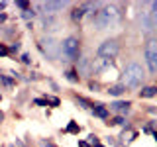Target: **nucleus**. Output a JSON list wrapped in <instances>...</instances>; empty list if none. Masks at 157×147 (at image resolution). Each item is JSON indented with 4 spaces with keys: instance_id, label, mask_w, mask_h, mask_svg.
I'll return each instance as SVG.
<instances>
[{
    "instance_id": "nucleus-1",
    "label": "nucleus",
    "mask_w": 157,
    "mask_h": 147,
    "mask_svg": "<svg viewBox=\"0 0 157 147\" xmlns=\"http://www.w3.org/2000/svg\"><path fill=\"white\" fill-rule=\"evenodd\" d=\"M120 20V10H118L114 4L110 6H104L100 10H96L94 18H92V24L98 28V29H106V28H112L114 24H118Z\"/></svg>"
},
{
    "instance_id": "nucleus-2",
    "label": "nucleus",
    "mask_w": 157,
    "mask_h": 147,
    "mask_svg": "<svg viewBox=\"0 0 157 147\" xmlns=\"http://www.w3.org/2000/svg\"><path fill=\"white\" fill-rule=\"evenodd\" d=\"M144 69H141L140 63H128L124 73H122V85L124 86H130V88H136L144 82Z\"/></svg>"
},
{
    "instance_id": "nucleus-3",
    "label": "nucleus",
    "mask_w": 157,
    "mask_h": 147,
    "mask_svg": "<svg viewBox=\"0 0 157 147\" xmlns=\"http://www.w3.org/2000/svg\"><path fill=\"white\" fill-rule=\"evenodd\" d=\"M61 53L67 57V61H77L81 53V41L75 36H69L61 41Z\"/></svg>"
},
{
    "instance_id": "nucleus-4",
    "label": "nucleus",
    "mask_w": 157,
    "mask_h": 147,
    "mask_svg": "<svg viewBox=\"0 0 157 147\" xmlns=\"http://www.w3.org/2000/svg\"><path fill=\"white\" fill-rule=\"evenodd\" d=\"M144 57H145V63H147V69L149 73H157V39H147L145 47H144Z\"/></svg>"
},
{
    "instance_id": "nucleus-5",
    "label": "nucleus",
    "mask_w": 157,
    "mask_h": 147,
    "mask_svg": "<svg viewBox=\"0 0 157 147\" xmlns=\"http://www.w3.org/2000/svg\"><path fill=\"white\" fill-rule=\"evenodd\" d=\"M118 53H120V43L116 41V39H106V41H102L100 45H98V57L100 59H114Z\"/></svg>"
},
{
    "instance_id": "nucleus-6",
    "label": "nucleus",
    "mask_w": 157,
    "mask_h": 147,
    "mask_svg": "<svg viewBox=\"0 0 157 147\" xmlns=\"http://www.w3.org/2000/svg\"><path fill=\"white\" fill-rule=\"evenodd\" d=\"M39 49L47 55V59L55 61L59 57V51H61V43H57L55 39H51V37H43V39H39Z\"/></svg>"
},
{
    "instance_id": "nucleus-7",
    "label": "nucleus",
    "mask_w": 157,
    "mask_h": 147,
    "mask_svg": "<svg viewBox=\"0 0 157 147\" xmlns=\"http://www.w3.org/2000/svg\"><path fill=\"white\" fill-rule=\"evenodd\" d=\"M140 28L144 33H149L153 29V20H151V12L149 10H141L140 12Z\"/></svg>"
},
{
    "instance_id": "nucleus-8",
    "label": "nucleus",
    "mask_w": 157,
    "mask_h": 147,
    "mask_svg": "<svg viewBox=\"0 0 157 147\" xmlns=\"http://www.w3.org/2000/svg\"><path fill=\"white\" fill-rule=\"evenodd\" d=\"M43 10H45L47 14H53V12H57V10H63L67 6V2H43V4H39Z\"/></svg>"
},
{
    "instance_id": "nucleus-9",
    "label": "nucleus",
    "mask_w": 157,
    "mask_h": 147,
    "mask_svg": "<svg viewBox=\"0 0 157 147\" xmlns=\"http://www.w3.org/2000/svg\"><path fill=\"white\" fill-rule=\"evenodd\" d=\"M130 102H124V100H118V102H112V104H110V108H112V110H114V112H120V114H126V112L128 110H130Z\"/></svg>"
},
{
    "instance_id": "nucleus-10",
    "label": "nucleus",
    "mask_w": 157,
    "mask_h": 147,
    "mask_svg": "<svg viewBox=\"0 0 157 147\" xmlns=\"http://www.w3.org/2000/svg\"><path fill=\"white\" fill-rule=\"evenodd\" d=\"M92 114L98 116V118H102V120H106V118H108V108L102 106V104H94V106H92Z\"/></svg>"
},
{
    "instance_id": "nucleus-11",
    "label": "nucleus",
    "mask_w": 157,
    "mask_h": 147,
    "mask_svg": "<svg viewBox=\"0 0 157 147\" xmlns=\"http://www.w3.org/2000/svg\"><path fill=\"white\" fill-rule=\"evenodd\" d=\"M124 92H126L124 85H112L110 88H108V94L110 96H120V94H124Z\"/></svg>"
},
{
    "instance_id": "nucleus-12",
    "label": "nucleus",
    "mask_w": 157,
    "mask_h": 147,
    "mask_svg": "<svg viewBox=\"0 0 157 147\" xmlns=\"http://www.w3.org/2000/svg\"><path fill=\"white\" fill-rule=\"evenodd\" d=\"M157 94V86H145V88H141L140 90V96L141 98H151V96H155Z\"/></svg>"
},
{
    "instance_id": "nucleus-13",
    "label": "nucleus",
    "mask_w": 157,
    "mask_h": 147,
    "mask_svg": "<svg viewBox=\"0 0 157 147\" xmlns=\"http://www.w3.org/2000/svg\"><path fill=\"white\" fill-rule=\"evenodd\" d=\"M71 16H73V20H75V22H78V20H82V16H85V10H82L81 6H77L75 10H73Z\"/></svg>"
},
{
    "instance_id": "nucleus-14",
    "label": "nucleus",
    "mask_w": 157,
    "mask_h": 147,
    "mask_svg": "<svg viewBox=\"0 0 157 147\" xmlns=\"http://www.w3.org/2000/svg\"><path fill=\"white\" fill-rule=\"evenodd\" d=\"M65 77H67L71 82H78V75H77V71H73V69H69V71L65 73Z\"/></svg>"
},
{
    "instance_id": "nucleus-15",
    "label": "nucleus",
    "mask_w": 157,
    "mask_h": 147,
    "mask_svg": "<svg viewBox=\"0 0 157 147\" xmlns=\"http://www.w3.org/2000/svg\"><path fill=\"white\" fill-rule=\"evenodd\" d=\"M151 20H153V28H157V2H151Z\"/></svg>"
},
{
    "instance_id": "nucleus-16",
    "label": "nucleus",
    "mask_w": 157,
    "mask_h": 147,
    "mask_svg": "<svg viewBox=\"0 0 157 147\" xmlns=\"http://www.w3.org/2000/svg\"><path fill=\"white\" fill-rule=\"evenodd\" d=\"M78 130H81V127H78L75 122H71V124L67 126V130H65V131H69V134H78Z\"/></svg>"
},
{
    "instance_id": "nucleus-17",
    "label": "nucleus",
    "mask_w": 157,
    "mask_h": 147,
    "mask_svg": "<svg viewBox=\"0 0 157 147\" xmlns=\"http://www.w3.org/2000/svg\"><path fill=\"white\" fill-rule=\"evenodd\" d=\"M108 124H114V126H126V120L122 116H118V118H114L112 122H108Z\"/></svg>"
},
{
    "instance_id": "nucleus-18",
    "label": "nucleus",
    "mask_w": 157,
    "mask_h": 147,
    "mask_svg": "<svg viewBox=\"0 0 157 147\" xmlns=\"http://www.w3.org/2000/svg\"><path fill=\"white\" fill-rule=\"evenodd\" d=\"M77 102H78V104H81V108H90V106H92V104H90V102H88V100H85V98H81V96L77 98Z\"/></svg>"
},
{
    "instance_id": "nucleus-19",
    "label": "nucleus",
    "mask_w": 157,
    "mask_h": 147,
    "mask_svg": "<svg viewBox=\"0 0 157 147\" xmlns=\"http://www.w3.org/2000/svg\"><path fill=\"white\" fill-rule=\"evenodd\" d=\"M16 6H18V8H22L24 12H26V10H29V8H32V6H29L28 2H24V0H18V2H16Z\"/></svg>"
},
{
    "instance_id": "nucleus-20",
    "label": "nucleus",
    "mask_w": 157,
    "mask_h": 147,
    "mask_svg": "<svg viewBox=\"0 0 157 147\" xmlns=\"http://www.w3.org/2000/svg\"><path fill=\"white\" fill-rule=\"evenodd\" d=\"M22 16H24V18H26V20H29V18H33V16H36V12H33V10H32V8H29V10H26V12H24V14H22Z\"/></svg>"
},
{
    "instance_id": "nucleus-21",
    "label": "nucleus",
    "mask_w": 157,
    "mask_h": 147,
    "mask_svg": "<svg viewBox=\"0 0 157 147\" xmlns=\"http://www.w3.org/2000/svg\"><path fill=\"white\" fill-rule=\"evenodd\" d=\"M122 137H124V141H132L136 137V134H134V131H128V134H124Z\"/></svg>"
},
{
    "instance_id": "nucleus-22",
    "label": "nucleus",
    "mask_w": 157,
    "mask_h": 147,
    "mask_svg": "<svg viewBox=\"0 0 157 147\" xmlns=\"http://www.w3.org/2000/svg\"><path fill=\"white\" fill-rule=\"evenodd\" d=\"M47 102H49V100H43V98H36V100H33V104H37V106H47Z\"/></svg>"
},
{
    "instance_id": "nucleus-23",
    "label": "nucleus",
    "mask_w": 157,
    "mask_h": 147,
    "mask_svg": "<svg viewBox=\"0 0 157 147\" xmlns=\"http://www.w3.org/2000/svg\"><path fill=\"white\" fill-rule=\"evenodd\" d=\"M0 81H2V82H4L6 86H12V81H10V78H6L4 75H0Z\"/></svg>"
},
{
    "instance_id": "nucleus-24",
    "label": "nucleus",
    "mask_w": 157,
    "mask_h": 147,
    "mask_svg": "<svg viewBox=\"0 0 157 147\" xmlns=\"http://www.w3.org/2000/svg\"><path fill=\"white\" fill-rule=\"evenodd\" d=\"M88 145H98V139H96V135H90V137H88Z\"/></svg>"
},
{
    "instance_id": "nucleus-25",
    "label": "nucleus",
    "mask_w": 157,
    "mask_h": 147,
    "mask_svg": "<svg viewBox=\"0 0 157 147\" xmlns=\"http://www.w3.org/2000/svg\"><path fill=\"white\" fill-rule=\"evenodd\" d=\"M8 53H10V51H8V47L0 43V55H8Z\"/></svg>"
},
{
    "instance_id": "nucleus-26",
    "label": "nucleus",
    "mask_w": 157,
    "mask_h": 147,
    "mask_svg": "<svg viewBox=\"0 0 157 147\" xmlns=\"http://www.w3.org/2000/svg\"><path fill=\"white\" fill-rule=\"evenodd\" d=\"M18 49H20V43L16 41V43H12V47H10V51H18Z\"/></svg>"
},
{
    "instance_id": "nucleus-27",
    "label": "nucleus",
    "mask_w": 157,
    "mask_h": 147,
    "mask_svg": "<svg viewBox=\"0 0 157 147\" xmlns=\"http://www.w3.org/2000/svg\"><path fill=\"white\" fill-rule=\"evenodd\" d=\"M22 61L26 63V65H29V55H22Z\"/></svg>"
},
{
    "instance_id": "nucleus-28",
    "label": "nucleus",
    "mask_w": 157,
    "mask_h": 147,
    "mask_svg": "<svg viewBox=\"0 0 157 147\" xmlns=\"http://www.w3.org/2000/svg\"><path fill=\"white\" fill-rule=\"evenodd\" d=\"M49 102H51L53 106H59V100H57V98H51V100H49Z\"/></svg>"
},
{
    "instance_id": "nucleus-29",
    "label": "nucleus",
    "mask_w": 157,
    "mask_h": 147,
    "mask_svg": "<svg viewBox=\"0 0 157 147\" xmlns=\"http://www.w3.org/2000/svg\"><path fill=\"white\" fill-rule=\"evenodd\" d=\"M78 147H90V145H88L86 141H78Z\"/></svg>"
},
{
    "instance_id": "nucleus-30",
    "label": "nucleus",
    "mask_w": 157,
    "mask_h": 147,
    "mask_svg": "<svg viewBox=\"0 0 157 147\" xmlns=\"http://www.w3.org/2000/svg\"><path fill=\"white\" fill-rule=\"evenodd\" d=\"M41 147H53V145L49 143V141H41Z\"/></svg>"
},
{
    "instance_id": "nucleus-31",
    "label": "nucleus",
    "mask_w": 157,
    "mask_h": 147,
    "mask_svg": "<svg viewBox=\"0 0 157 147\" xmlns=\"http://www.w3.org/2000/svg\"><path fill=\"white\" fill-rule=\"evenodd\" d=\"M4 20H6V14H0V24H2Z\"/></svg>"
},
{
    "instance_id": "nucleus-32",
    "label": "nucleus",
    "mask_w": 157,
    "mask_h": 147,
    "mask_svg": "<svg viewBox=\"0 0 157 147\" xmlns=\"http://www.w3.org/2000/svg\"><path fill=\"white\" fill-rule=\"evenodd\" d=\"M6 8V2H0V10H4Z\"/></svg>"
},
{
    "instance_id": "nucleus-33",
    "label": "nucleus",
    "mask_w": 157,
    "mask_h": 147,
    "mask_svg": "<svg viewBox=\"0 0 157 147\" xmlns=\"http://www.w3.org/2000/svg\"><path fill=\"white\" fill-rule=\"evenodd\" d=\"M4 120V114H2V112H0V122H2Z\"/></svg>"
},
{
    "instance_id": "nucleus-34",
    "label": "nucleus",
    "mask_w": 157,
    "mask_h": 147,
    "mask_svg": "<svg viewBox=\"0 0 157 147\" xmlns=\"http://www.w3.org/2000/svg\"><path fill=\"white\" fill-rule=\"evenodd\" d=\"M155 139H157V134H155Z\"/></svg>"
},
{
    "instance_id": "nucleus-35",
    "label": "nucleus",
    "mask_w": 157,
    "mask_h": 147,
    "mask_svg": "<svg viewBox=\"0 0 157 147\" xmlns=\"http://www.w3.org/2000/svg\"><path fill=\"white\" fill-rule=\"evenodd\" d=\"M0 100H2V96H0Z\"/></svg>"
},
{
    "instance_id": "nucleus-36",
    "label": "nucleus",
    "mask_w": 157,
    "mask_h": 147,
    "mask_svg": "<svg viewBox=\"0 0 157 147\" xmlns=\"http://www.w3.org/2000/svg\"><path fill=\"white\" fill-rule=\"evenodd\" d=\"M98 147H100V145H98Z\"/></svg>"
}]
</instances>
